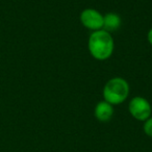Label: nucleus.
Returning <instances> with one entry per match:
<instances>
[{
    "label": "nucleus",
    "instance_id": "nucleus-1",
    "mask_svg": "<svg viewBox=\"0 0 152 152\" xmlns=\"http://www.w3.org/2000/svg\"><path fill=\"white\" fill-rule=\"evenodd\" d=\"M88 49L97 61H106L114 53L115 42L112 34L103 29L93 31L88 40Z\"/></svg>",
    "mask_w": 152,
    "mask_h": 152
},
{
    "label": "nucleus",
    "instance_id": "nucleus-2",
    "mask_svg": "<svg viewBox=\"0 0 152 152\" xmlns=\"http://www.w3.org/2000/svg\"><path fill=\"white\" fill-rule=\"evenodd\" d=\"M130 92V87L126 79L122 77H113L106 81L103 87V100L112 105H119L127 100Z\"/></svg>",
    "mask_w": 152,
    "mask_h": 152
},
{
    "label": "nucleus",
    "instance_id": "nucleus-3",
    "mask_svg": "<svg viewBox=\"0 0 152 152\" xmlns=\"http://www.w3.org/2000/svg\"><path fill=\"white\" fill-rule=\"evenodd\" d=\"M128 112L133 119L145 122L149 117L152 116V106L145 97L137 96L129 101Z\"/></svg>",
    "mask_w": 152,
    "mask_h": 152
},
{
    "label": "nucleus",
    "instance_id": "nucleus-4",
    "mask_svg": "<svg viewBox=\"0 0 152 152\" xmlns=\"http://www.w3.org/2000/svg\"><path fill=\"white\" fill-rule=\"evenodd\" d=\"M79 20L83 27L92 31L100 30L103 27V15L95 9H91V7L85 9L80 13Z\"/></svg>",
    "mask_w": 152,
    "mask_h": 152
},
{
    "label": "nucleus",
    "instance_id": "nucleus-5",
    "mask_svg": "<svg viewBox=\"0 0 152 152\" xmlns=\"http://www.w3.org/2000/svg\"><path fill=\"white\" fill-rule=\"evenodd\" d=\"M114 112V105L106 102L105 100H102V101L98 102L96 104L95 110H94V115L99 122L105 123L108 122L113 118Z\"/></svg>",
    "mask_w": 152,
    "mask_h": 152
},
{
    "label": "nucleus",
    "instance_id": "nucleus-6",
    "mask_svg": "<svg viewBox=\"0 0 152 152\" xmlns=\"http://www.w3.org/2000/svg\"><path fill=\"white\" fill-rule=\"evenodd\" d=\"M121 23H122V20L118 14L107 13L103 16V27H102V29L112 34L120 28Z\"/></svg>",
    "mask_w": 152,
    "mask_h": 152
},
{
    "label": "nucleus",
    "instance_id": "nucleus-7",
    "mask_svg": "<svg viewBox=\"0 0 152 152\" xmlns=\"http://www.w3.org/2000/svg\"><path fill=\"white\" fill-rule=\"evenodd\" d=\"M143 130H144V132H145L146 135L152 137V116L149 117V118L144 122Z\"/></svg>",
    "mask_w": 152,
    "mask_h": 152
},
{
    "label": "nucleus",
    "instance_id": "nucleus-8",
    "mask_svg": "<svg viewBox=\"0 0 152 152\" xmlns=\"http://www.w3.org/2000/svg\"><path fill=\"white\" fill-rule=\"evenodd\" d=\"M147 40H148V42H149V44L152 46V28H151V29H149V31H148Z\"/></svg>",
    "mask_w": 152,
    "mask_h": 152
}]
</instances>
